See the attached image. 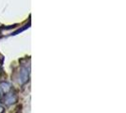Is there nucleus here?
Returning <instances> with one entry per match:
<instances>
[{"label":"nucleus","mask_w":126,"mask_h":113,"mask_svg":"<svg viewBox=\"0 0 126 113\" xmlns=\"http://www.w3.org/2000/svg\"><path fill=\"white\" fill-rule=\"evenodd\" d=\"M16 101V96L13 93H7L5 96V103L7 105H12Z\"/></svg>","instance_id":"obj_1"},{"label":"nucleus","mask_w":126,"mask_h":113,"mask_svg":"<svg viewBox=\"0 0 126 113\" xmlns=\"http://www.w3.org/2000/svg\"><path fill=\"white\" fill-rule=\"evenodd\" d=\"M3 111H4V108H3V107L0 106V113H3Z\"/></svg>","instance_id":"obj_3"},{"label":"nucleus","mask_w":126,"mask_h":113,"mask_svg":"<svg viewBox=\"0 0 126 113\" xmlns=\"http://www.w3.org/2000/svg\"><path fill=\"white\" fill-rule=\"evenodd\" d=\"M1 88H2L3 91H4L5 93H8V92L11 90V87H10V85H9L8 83H2V84H1Z\"/></svg>","instance_id":"obj_2"},{"label":"nucleus","mask_w":126,"mask_h":113,"mask_svg":"<svg viewBox=\"0 0 126 113\" xmlns=\"http://www.w3.org/2000/svg\"><path fill=\"white\" fill-rule=\"evenodd\" d=\"M0 96H1V94H0Z\"/></svg>","instance_id":"obj_4"}]
</instances>
